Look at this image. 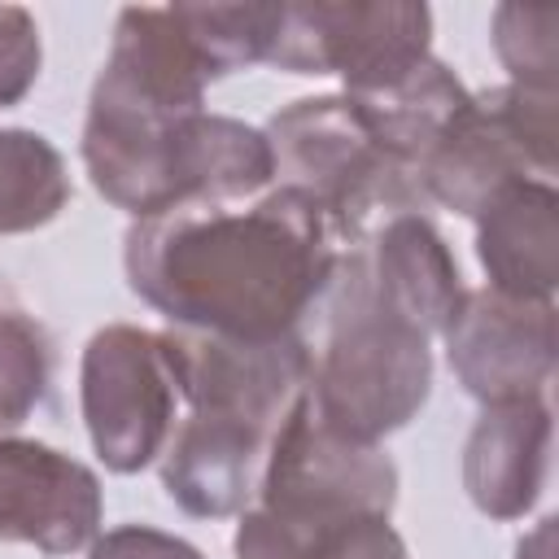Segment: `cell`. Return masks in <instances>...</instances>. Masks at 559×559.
<instances>
[{"mask_svg":"<svg viewBox=\"0 0 559 559\" xmlns=\"http://www.w3.org/2000/svg\"><path fill=\"white\" fill-rule=\"evenodd\" d=\"M341 245L293 188L240 205H179L135 218L122 240L127 288L166 328L280 341L323 301Z\"/></svg>","mask_w":559,"mask_h":559,"instance_id":"1","label":"cell"},{"mask_svg":"<svg viewBox=\"0 0 559 559\" xmlns=\"http://www.w3.org/2000/svg\"><path fill=\"white\" fill-rule=\"evenodd\" d=\"M79 153L92 188L131 223L179 205H240L275 183L262 127L214 109H153L96 79Z\"/></svg>","mask_w":559,"mask_h":559,"instance_id":"2","label":"cell"},{"mask_svg":"<svg viewBox=\"0 0 559 559\" xmlns=\"http://www.w3.org/2000/svg\"><path fill=\"white\" fill-rule=\"evenodd\" d=\"M328 328L310 358V411L349 441L380 445L432 397V336L367 275L358 249H341L328 284Z\"/></svg>","mask_w":559,"mask_h":559,"instance_id":"3","label":"cell"},{"mask_svg":"<svg viewBox=\"0 0 559 559\" xmlns=\"http://www.w3.org/2000/svg\"><path fill=\"white\" fill-rule=\"evenodd\" d=\"M275 183L301 192L332 227L336 245H358L371 223L393 214H428L419 179L376 140L345 92L301 96L262 127Z\"/></svg>","mask_w":559,"mask_h":559,"instance_id":"4","label":"cell"},{"mask_svg":"<svg viewBox=\"0 0 559 559\" xmlns=\"http://www.w3.org/2000/svg\"><path fill=\"white\" fill-rule=\"evenodd\" d=\"M559 92H528L515 83L472 92L419 166L428 210L476 218L493 192L515 179H550L559 153Z\"/></svg>","mask_w":559,"mask_h":559,"instance_id":"5","label":"cell"},{"mask_svg":"<svg viewBox=\"0 0 559 559\" xmlns=\"http://www.w3.org/2000/svg\"><path fill=\"white\" fill-rule=\"evenodd\" d=\"M432 57V9L415 0H306L280 9L266 66L336 74L341 92H380Z\"/></svg>","mask_w":559,"mask_h":559,"instance_id":"6","label":"cell"},{"mask_svg":"<svg viewBox=\"0 0 559 559\" xmlns=\"http://www.w3.org/2000/svg\"><path fill=\"white\" fill-rule=\"evenodd\" d=\"M79 411L92 454L135 476L153 467L179 424V389L162 332L140 323H105L83 345L79 362Z\"/></svg>","mask_w":559,"mask_h":559,"instance_id":"7","label":"cell"},{"mask_svg":"<svg viewBox=\"0 0 559 559\" xmlns=\"http://www.w3.org/2000/svg\"><path fill=\"white\" fill-rule=\"evenodd\" d=\"M253 502L284 515H393L397 463L384 445L319 424L301 397L271 437Z\"/></svg>","mask_w":559,"mask_h":559,"instance_id":"8","label":"cell"},{"mask_svg":"<svg viewBox=\"0 0 559 559\" xmlns=\"http://www.w3.org/2000/svg\"><path fill=\"white\" fill-rule=\"evenodd\" d=\"M179 406L240 419L275 437L284 415L306 397L314 349L301 336L280 341H240L188 328H162Z\"/></svg>","mask_w":559,"mask_h":559,"instance_id":"9","label":"cell"},{"mask_svg":"<svg viewBox=\"0 0 559 559\" xmlns=\"http://www.w3.org/2000/svg\"><path fill=\"white\" fill-rule=\"evenodd\" d=\"M445 362L480 406L546 397L555 376V301L467 288L445 332Z\"/></svg>","mask_w":559,"mask_h":559,"instance_id":"10","label":"cell"},{"mask_svg":"<svg viewBox=\"0 0 559 559\" xmlns=\"http://www.w3.org/2000/svg\"><path fill=\"white\" fill-rule=\"evenodd\" d=\"M105 489L74 454L0 432V542H26L52 559L87 550L100 537Z\"/></svg>","mask_w":559,"mask_h":559,"instance_id":"11","label":"cell"},{"mask_svg":"<svg viewBox=\"0 0 559 559\" xmlns=\"http://www.w3.org/2000/svg\"><path fill=\"white\" fill-rule=\"evenodd\" d=\"M555 415L546 397L485 406L463 441V489L489 520H524L550 480Z\"/></svg>","mask_w":559,"mask_h":559,"instance_id":"12","label":"cell"},{"mask_svg":"<svg viewBox=\"0 0 559 559\" xmlns=\"http://www.w3.org/2000/svg\"><path fill=\"white\" fill-rule=\"evenodd\" d=\"M266 450H271V432L249 428L240 419L188 411L157 459L162 489L183 515L197 520L240 515L253 502Z\"/></svg>","mask_w":559,"mask_h":559,"instance_id":"13","label":"cell"},{"mask_svg":"<svg viewBox=\"0 0 559 559\" xmlns=\"http://www.w3.org/2000/svg\"><path fill=\"white\" fill-rule=\"evenodd\" d=\"M476 223V262L489 288L555 301L559 288V192L550 179H515L489 197Z\"/></svg>","mask_w":559,"mask_h":559,"instance_id":"14","label":"cell"},{"mask_svg":"<svg viewBox=\"0 0 559 559\" xmlns=\"http://www.w3.org/2000/svg\"><path fill=\"white\" fill-rule=\"evenodd\" d=\"M354 249H358L371 284L402 314H411L428 336L445 332L467 284H463V271H459L445 236L432 227L428 214H393V218L376 223Z\"/></svg>","mask_w":559,"mask_h":559,"instance_id":"15","label":"cell"},{"mask_svg":"<svg viewBox=\"0 0 559 559\" xmlns=\"http://www.w3.org/2000/svg\"><path fill=\"white\" fill-rule=\"evenodd\" d=\"M236 559H411L393 515H284L249 502L240 511Z\"/></svg>","mask_w":559,"mask_h":559,"instance_id":"16","label":"cell"},{"mask_svg":"<svg viewBox=\"0 0 559 559\" xmlns=\"http://www.w3.org/2000/svg\"><path fill=\"white\" fill-rule=\"evenodd\" d=\"M467 96L472 92L463 87V79L441 57H428L406 79H397V83H389L380 92H358L349 100L358 105V114L367 118V127L376 131V140L419 179L424 157L432 153V144L441 140V131L450 127V118L467 105Z\"/></svg>","mask_w":559,"mask_h":559,"instance_id":"17","label":"cell"},{"mask_svg":"<svg viewBox=\"0 0 559 559\" xmlns=\"http://www.w3.org/2000/svg\"><path fill=\"white\" fill-rule=\"evenodd\" d=\"M74 197L61 148L31 127H0V236L48 227Z\"/></svg>","mask_w":559,"mask_h":559,"instance_id":"18","label":"cell"},{"mask_svg":"<svg viewBox=\"0 0 559 559\" xmlns=\"http://www.w3.org/2000/svg\"><path fill=\"white\" fill-rule=\"evenodd\" d=\"M214 79L271 57L284 4H170Z\"/></svg>","mask_w":559,"mask_h":559,"instance_id":"19","label":"cell"},{"mask_svg":"<svg viewBox=\"0 0 559 559\" xmlns=\"http://www.w3.org/2000/svg\"><path fill=\"white\" fill-rule=\"evenodd\" d=\"M57 349L48 328L17 310L0 306V432H17L52 393Z\"/></svg>","mask_w":559,"mask_h":559,"instance_id":"20","label":"cell"},{"mask_svg":"<svg viewBox=\"0 0 559 559\" xmlns=\"http://www.w3.org/2000/svg\"><path fill=\"white\" fill-rule=\"evenodd\" d=\"M489 39L515 87L559 92V9L498 4L489 22Z\"/></svg>","mask_w":559,"mask_h":559,"instance_id":"21","label":"cell"},{"mask_svg":"<svg viewBox=\"0 0 559 559\" xmlns=\"http://www.w3.org/2000/svg\"><path fill=\"white\" fill-rule=\"evenodd\" d=\"M44 70L39 22L22 4H0V109L22 105Z\"/></svg>","mask_w":559,"mask_h":559,"instance_id":"22","label":"cell"},{"mask_svg":"<svg viewBox=\"0 0 559 559\" xmlns=\"http://www.w3.org/2000/svg\"><path fill=\"white\" fill-rule=\"evenodd\" d=\"M87 559H205V550L153 524H118L100 528V537L87 546Z\"/></svg>","mask_w":559,"mask_h":559,"instance_id":"23","label":"cell"},{"mask_svg":"<svg viewBox=\"0 0 559 559\" xmlns=\"http://www.w3.org/2000/svg\"><path fill=\"white\" fill-rule=\"evenodd\" d=\"M555 515H542L537 524H533V533H524L520 537V546H515V559H555Z\"/></svg>","mask_w":559,"mask_h":559,"instance_id":"24","label":"cell"}]
</instances>
